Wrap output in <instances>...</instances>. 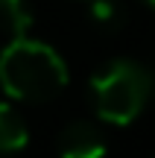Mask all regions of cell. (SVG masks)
<instances>
[{"label":"cell","instance_id":"cell-7","mask_svg":"<svg viewBox=\"0 0 155 158\" xmlns=\"http://www.w3.org/2000/svg\"><path fill=\"white\" fill-rule=\"evenodd\" d=\"M149 100H155V68L149 70Z\"/></svg>","mask_w":155,"mask_h":158},{"label":"cell","instance_id":"cell-5","mask_svg":"<svg viewBox=\"0 0 155 158\" xmlns=\"http://www.w3.org/2000/svg\"><path fill=\"white\" fill-rule=\"evenodd\" d=\"M29 27H32V9L27 0H0V32L18 38L27 35Z\"/></svg>","mask_w":155,"mask_h":158},{"label":"cell","instance_id":"cell-4","mask_svg":"<svg viewBox=\"0 0 155 158\" xmlns=\"http://www.w3.org/2000/svg\"><path fill=\"white\" fill-rule=\"evenodd\" d=\"M29 143V129L27 120L9 106V102L0 100V152H18Z\"/></svg>","mask_w":155,"mask_h":158},{"label":"cell","instance_id":"cell-1","mask_svg":"<svg viewBox=\"0 0 155 158\" xmlns=\"http://www.w3.org/2000/svg\"><path fill=\"white\" fill-rule=\"evenodd\" d=\"M67 85V64L53 47L18 35L0 53V88L18 102H50Z\"/></svg>","mask_w":155,"mask_h":158},{"label":"cell","instance_id":"cell-6","mask_svg":"<svg viewBox=\"0 0 155 158\" xmlns=\"http://www.w3.org/2000/svg\"><path fill=\"white\" fill-rule=\"evenodd\" d=\"M88 18H91L94 27L105 29V32H117L126 23V6L120 0H91Z\"/></svg>","mask_w":155,"mask_h":158},{"label":"cell","instance_id":"cell-2","mask_svg":"<svg viewBox=\"0 0 155 158\" xmlns=\"http://www.w3.org/2000/svg\"><path fill=\"white\" fill-rule=\"evenodd\" d=\"M91 102L100 120L111 126H126L144 111L149 102V68L117 59L108 62L91 79Z\"/></svg>","mask_w":155,"mask_h":158},{"label":"cell","instance_id":"cell-3","mask_svg":"<svg viewBox=\"0 0 155 158\" xmlns=\"http://www.w3.org/2000/svg\"><path fill=\"white\" fill-rule=\"evenodd\" d=\"M59 152L64 158H94L105 152V138L88 120H76L67 123L59 135Z\"/></svg>","mask_w":155,"mask_h":158},{"label":"cell","instance_id":"cell-8","mask_svg":"<svg viewBox=\"0 0 155 158\" xmlns=\"http://www.w3.org/2000/svg\"><path fill=\"white\" fill-rule=\"evenodd\" d=\"M146 3H149V6H155V0H146Z\"/></svg>","mask_w":155,"mask_h":158}]
</instances>
